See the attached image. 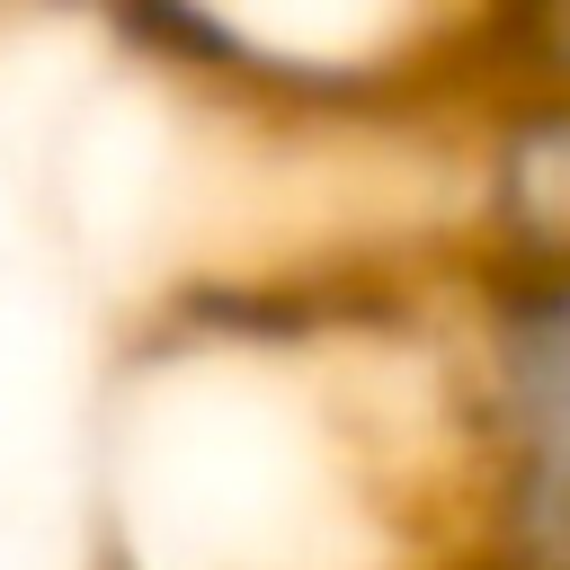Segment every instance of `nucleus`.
I'll return each instance as SVG.
<instances>
[{
  "label": "nucleus",
  "instance_id": "f257e3e1",
  "mask_svg": "<svg viewBox=\"0 0 570 570\" xmlns=\"http://www.w3.org/2000/svg\"><path fill=\"white\" fill-rule=\"evenodd\" d=\"M499 517L517 570H570V276L499 294Z\"/></svg>",
  "mask_w": 570,
  "mask_h": 570
},
{
  "label": "nucleus",
  "instance_id": "f03ea898",
  "mask_svg": "<svg viewBox=\"0 0 570 570\" xmlns=\"http://www.w3.org/2000/svg\"><path fill=\"white\" fill-rule=\"evenodd\" d=\"M499 232L525 249V276H570V98L517 125L499 160Z\"/></svg>",
  "mask_w": 570,
  "mask_h": 570
}]
</instances>
